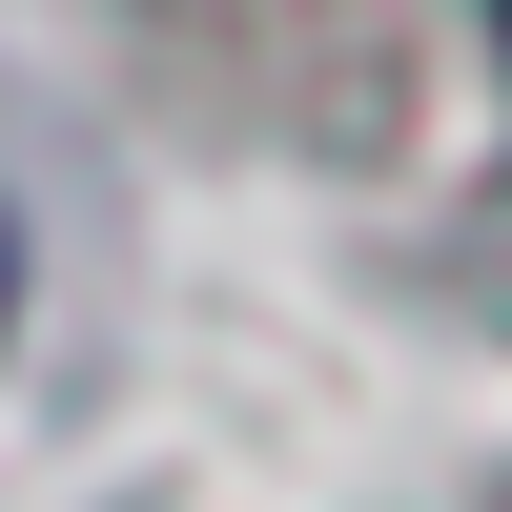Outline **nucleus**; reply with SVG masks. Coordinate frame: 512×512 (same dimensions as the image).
Segmentation results:
<instances>
[{
	"label": "nucleus",
	"mask_w": 512,
	"mask_h": 512,
	"mask_svg": "<svg viewBox=\"0 0 512 512\" xmlns=\"http://www.w3.org/2000/svg\"><path fill=\"white\" fill-rule=\"evenodd\" d=\"M492 41H512V0H492Z\"/></svg>",
	"instance_id": "nucleus-2"
},
{
	"label": "nucleus",
	"mask_w": 512,
	"mask_h": 512,
	"mask_svg": "<svg viewBox=\"0 0 512 512\" xmlns=\"http://www.w3.org/2000/svg\"><path fill=\"white\" fill-rule=\"evenodd\" d=\"M0 328H21V205H0Z\"/></svg>",
	"instance_id": "nucleus-1"
}]
</instances>
